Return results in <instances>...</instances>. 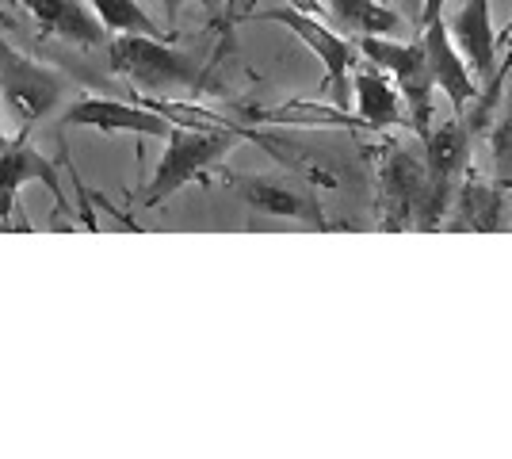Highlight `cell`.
<instances>
[{"instance_id": "cell-1", "label": "cell", "mask_w": 512, "mask_h": 459, "mask_svg": "<svg viewBox=\"0 0 512 459\" xmlns=\"http://www.w3.org/2000/svg\"><path fill=\"white\" fill-rule=\"evenodd\" d=\"M111 69L146 92L150 100L161 96H184V92H207L214 88V69L199 66L184 50H176L172 39H150V35H115L107 43Z\"/></svg>"}, {"instance_id": "cell-2", "label": "cell", "mask_w": 512, "mask_h": 459, "mask_svg": "<svg viewBox=\"0 0 512 459\" xmlns=\"http://www.w3.org/2000/svg\"><path fill=\"white\" fill-rule=\"evenodd\" d=\"M245 134H249L245 127L226 123V119H214V123H203V127H172L169 150L161 157L150 188L142 192V203H146V207H161V203L169 196H176L184 184L207 180V169H214Z\"/></svg>"}, {"instance_id": "cell-3", "label": "cell", "mask_w": 512, "mask_h": 459, "mask_svg": "<svg viewBox=\"0 0 512 459\" xmlns=\"http://www.w3.org/2000/svg\"><path fill=\"white\" fill-rule=\"evenodd\" d=\"M65 96H69L65 73L20 54L16 46L0 35V104L16 119L20 138H27L31 127L43 123Z\"/></svg>"}, {"instance_id": "cell-4", "label": "cell", "mask_w": 512, "mask_h": 459, "mask_svg": "<svg viewBox=\"0 0 512 459\" xmlns=\"http://www.w3.org/2000/svg\"><path fill=\"white\" fill-rule=\"evenodd\" d=\"M356 50L394 81V88L402 92V100L409 104V131L417 134V138H425L428 127H432V115H436V81H432V69H428L421 39L417 43H390L386 35H360Z\"/></svg>"}, {"instance_id": "cell-5", "label": "cell", "mask_w": 512, "mask_h": 459, "mask_svg": "<svg viewBox=\"0 0 512 459\" xmlns=\"http://www.w3.org/2000/svg\"><path fill=\"white\" fill-rule=\"evenodd\" d=\"M375 173H379V199H383V215H379L383 230H409L425 196V150L386 138Z\"/></svg>"}, {"instance_id": "cell-6", "label": "cell", "mask_w": 512, "mask_h": 459, "mask_svg": "<svg viewBox=\"0 0 512 459\" xmlns=\"http://www.w3.org/2000/svg\"><path fill=\"white\" fill-rule=\"evenodd\" d=\"M253 20L283 23L287 31H295L302 43L318 54L325 73H329L325 85H321V96H329L337 108L348 111V73H352V66L360 62L356 39H344V35H337L333 27H325L321 20H314V16L295 12L291 4H287V8H268V12H260V16H253Z\"/></svg>"}, {"instance_id": "cell-7", "label": "cell", "mask_w": 512, "mask_h": 459, "mask_svg": "<svg viewBox=\"0 0 512 459\" xmlns=\"http://www.w3.org/2000/svg\"><path fill=\"white\" fill-rule=\"evenodd\" d=\"M27 180L46 184V192L58 203L54 219H62V215L73 219V207H69V199H65L62 176L54 169V161H46L43 153L35 150V146H27L23 138H4V134H0V230L12 219L16 192H20V184H27Z\"/></svg>"}, {"instance_id": "cell-8", "label": "cell", "mask_w": 512, "mask_h": 459, "mask_svg": "<svg viewBox=\"0 0 512 459\" xmlns=\"http://www.w3.org/2000/svg\"><path fill=\"white\" fill-rule=\"evenodd\" d=\"M509 192L512 184L505 180H482V176H463L451 192L448 215L440 226L448 230H478V234H490L501 230L509 219Z\"/></svg>"}, {"instance_id": "cell-9", "label": "cell", "mask_w": 512, "mask_h": 459, "mask_svg": "<svg viewBox=\"0 0 512 459\" xmlns=\"http://www.w3.org/2000/svg\"><path fill=\"white\" fill-rule=\"evenodd\" d=\"M62 127H92V131H130L146 134V138H169L172 119H165L161 111L138 108V104H123V100H104V96H85L62 115Z\"/></svg>"}, {"instance_id": "cell-10", "label": "cell", "mask_w": 512, "mask_h": 459, "mask_svg": "<svg viewBox=\"0 0 512 459\" xmlns=\"http://www.w3.org/2000/svg\"><path fill=\"white\" fill-rule=\"evenodd\" d=\"M421 46H425L432 81L448 96L451 111H455V115L467 111V104L478 100V85H474V77H470V66L463 62V54L451 43L448 27H444V16L421 27Z\"/></svg>"}, {"instance_id": "cell-11", "label": "cell", "mask_w": 512, "mask_h": 459, "mask_svg": "<svg viewBox=\"0 0 512 459\" xmlns=\"http://www.w3.org/2000/svg\"><path fill=\"white\" fill-rule=\"evenodd\" d=\"M23 8L35 16L43 35L73 43L77 50H100L111 43V31L100 16H92L85 0H23Z\"/></svg>"}, {"instance_id": "cell-12", "label": "cell", "mask_w": 512, "mask_h": 459, "mask_svg": "<svg viewBox=\"0 0 512 459\" xmlns=\"http://www.w3.org/2000/svg\"><path fill=\"white\" fill-rule=\"evenodd\" d=\"M455 50L463 54L474 77L490 81L497 69V31L490 23V0H459L451 23H444Z\"/></svg>"}, {"instance_id": "cell-13", "label": "cell", "mask_w": 512, "mask_h": 459, "mask_svg": "<svg viewBox=\"0 0 512 459\" xmlns=\"http://www.w3.org/2000/svg\"><path fill=\"white\" fill-rule=\"evenodd\" d=\"M234 192L249 207L264 211V215H279V219H302V222H314V226H329L325 215H321V203L310 192H299L283 180H264V176H234L230 180Z\"/></svg>"}, {"instance_id": "cell-14", "label": "cell", "mask_w": 512, "mask_h": 459, "mask_svg": "<svg viewBox=\"0 0 512 459\" xmlns=\"http://www.w3.org/2000/svg\"><path fill=\"white\" fill-rule=\"evenodd\" d=\"M352 85H356V108H360V119L375 131H386V127H406L409 119L406 108H402V92L394 88V81L386 77L375 62H367L360 54V62L352 66Z\"/></svg>"}, {"instance_id": "cell-15", "label": "cell", "mask_w": 512, "mask_h": 459, "mask_svg": "<svg viewBox=\"0 0 512 459\" xmlns=\"http://www.w3.org/2000/svg\"><path fill=\"white\" fill-rule=\"evenodd\" d=\"M325 12L337 20V27L356 31V35H394V31H402V16L375 4V0H325Z\"/></svg>"}, {"instance_id": "cell-16", "label": "cell", "mask_w": 512, "mask_h": 459, "mask_svg": "<svg viewBox=\"0 0 512 459\" xmlns=\"http://www.w3.org/2000/svg\"><path fill=\"white\" fill-rule=\"evenodd\" d=\"M96 16L111 35H150V39H176L172 31H161L157 23L142 12L138 0H92Z\"/></svg>"}, {"instance_id": "cell-17", "label": "cell", "mask_w": 512, "mask_h": 459, "mask_svg": "<svg viewBox=\"0 0 512 459\" xmlns=\"http://www.w3.org/2000/svg\"><path fill=\"white\" fill-rule=\"evenodd\" d=\"M493 165H497V180L512 184V88L505 100V115L493 127Z\"/></svg>"}, {"instance_id": "cell-18", "label": "cell", "mask_w": 512, "mask_h": 459, "mask_svg": "<svg viewBox=\"0 0 512 459\" xmlns=\"http://www.w3.org/2000/svg\"><path fill=\"white\" fill-rule=\"evenodd\" d=\"M165 4V16H169V23H176V12H180V4H188V0H161ZM195 4H203V8H211V12H230V0H195Z\"/></svg>"}, {"instance_id": "cell-19", "label": "cell", "mask_w": 512, "mask_h": 459, "mask_svg": "<svg viewBox=\"0 0 512 459\" xmlns=\"http://www.w3.org/2000/svg\"><path fill=\"white\" fill-rule=\"evenodd\" d=\"M287 4H291L295 12H302V16H314V20H321V16H329L321 0H287Z\"/></svg>"}, {"instance_id": "cell-20", "label": "cell", "mask_w": 512, "mask_h": 459, "mask_svg": "<svg viewBox=\"0 0 512 459\" xmlns=\"http://www.w3.org/2000/svg\"><path fill=\"white\" fill-rule=\"evenodd\" d=\"M444 4H448V0H425V8H421V20H417V31H421L425 23L440 20V12H444Z\"/></svg>"}, {"instance_id": "cell-21", "label": "cell", "mask_w": 512, "mask_h": 459, "mask_svg": "<svg viewBox=\"0 0 512 459\" xmlns=\"http://www.w3.org/2000/svg\"><path fill=\"white\" fill-rule=\"evenodd\" d=\"M509 35H512V20H509V27H501V35H497V43H505Z\"/></svg>"}]
</instances>
